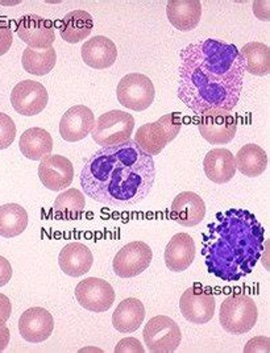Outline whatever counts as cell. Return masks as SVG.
Segmentation results:
<instances>
[{
  "instance_id": "obj_1",
  "label": "cell",
  "mask_w": 270,
  "mask_h": 353,
  "mask_svg": "<svg viewBox=\"0 0 270 353\" xmlns=\"http://www.w3.org/2000/svg\"><path fill=\"white\" fill-rule=\"evenodd\" d=\"M245 62L232 44L207 39L180 50L178 98L196 115L231 112L239 103Z\"/></svg>"
},
{
  "instance_id": "obj_16",
  "label": "cell",
  "mask_w": 270,
  "mask_h": 353,
  "mask_svg": "<svg viewBox=\"0 0 270 353\" xmlns=\"http://www.w3.org/2000/svg\"><path fill=\"white\" fill-rule=\"evenodd\" d=\"M95 124V117L89 107L78 104L69 108L61 118V137L69 143H76L90 134Z\"/></svg>"
},
{
  "instance_id": "obj_3",
  "label": "cell",
  "mask_w": 270,
  "mask_h": 353,
  "mask_svg": "<svg viewBox=\"0 0 270 353\" xmlns=\"http://www.w3.org/2000/svg\"><path fill=\"white\" fill-rule=\"evenodd\" d=\"M265 230L244 208L218 212L202 235L207 270L225 282H238L252 273L262 256Z\"/></svg>"
},
{
  "instance_id": "obj_18",
  "label": "cell",
  "mask_w": 270,
  "mask_h": 353,
  "mask_svg": "<svg viewBox=\"0 0 270 353\" xmlns=\"http://www.w3.org/2000/svg\"><path fill=\"white\" fill-rule=\"evenodd\" d=\"M205 216V201L196 192H180L174 198L170 210V218L182 227H194L203 221Z\"/></svg>"
},
{
  "instance_id": "obj_25",
  "label": "cell",
  "mask_w": 270,
  "mask_h": 353,
  "mask_svg": "<svg viewBox=\"0 0 270 353\" xmlns=\"http://www.w3.org/2000/svg\"><path fill=\"white\" fill-rule=\"evenodd\" d=\"M19 148L23 156L28 160L40 161L45 159L46 156H50L53 150V137L40 127L30 128L21 134Z\"/></svg>"
},
{
  "instance_id": "obj_4",
  "label": "cell",
  "mask_w": 270,
  "mask_h": 353,
  "mask_svg": "<svg viewBox=\"0 0 270 353\" xmlns=\"http://www.w3.org/2000/svg\"><path fill=\"white\" fill-rule=\"evenodd\" d=\"M182 120L178 112L167 114L154 123L141 125L135 134V143L149 156H158L180 131Z\"/></svg>"
},
{
  "instance_id": "obj_8",
  "label": "cell",
  "mask_w": 270,
  "mask_h": 353,
  "mask_svg": "<svg viewBox=\"0 0 270 353\" xmlns=\"http://www.w3.org/2000/svg\"><path fill=\"white\" fill-rule=\"evenodd\" d=\"M143 338L150 352L169 353L177 351L182 340V334L180 325L172 318L158 315L145 324Z\"/></svg>"
},
{
  "instance_id": "obj_28",
  "label": "cell",
  "mask_w": 270,
  "mask_h": 353,
  "mask_svg": "<svg viewBox=\"0 0 270 353\" xmlns=\"http://www.w3.org/2000/svg\"><path fill=\"white\" fill-rule=\"evenodd\" d=\"M86 207L85 195L78 189L61 192L53 205V214L57 221H79Z\"/></svg>"
},
{
  "instance_id": "obj_19",
  "label": "cell",
  "mask_w": 270,
  "mask_h": 353,
  "mask_svg": "<svg viewBox=\"0 0 270 353\" xmlns=\"http://www.w3.org/2000/svg\"><path fill=\"white\" fill-rule=\"evenodd\" d=\"M196 243L189 234H177L173 236L164 252V260L170 272H185L196 259Z\"/></svg>"
},
{
  "instance_id": "obj_9",
  "label": "cell",
  "mask_w": 270,
  "mask_h": 353,
  "mask_svg": "<svg viewBox=\"0 0 270 353\" xmlns=\"http://www.w3.org/2000/svg\"><path fill=\"white\" fill-rule=\"evenodd\" d=\"M180 310L190 323H209L215 314V296L209 288L196 283L180 295Z\"/></svg>"
},
{
  "instance_id": "obj_34",
  "label": "cell",
  "mask_w": 270,
  "mask_h": 353,
  "mask_svg": "<svg viewBox=\"0 0 270 353\" xmlns=\"http://www.w3.org/2000/svg\"><path fill=\"white\" fill-rule=\"evenodd\" d=\"M115 352L125 353V352H145L144 347L141 345V343L135 338L123 339L118 345L115 347Z\"/></svg>"
},
{
  "instance_id": "obj_23",
  "label": "cell",
  "mask_w": 270,
  "mask_h": 353,
  "mask_svg": "<svg viewBox=\"0 0 270 353\" xmlns=\"http://www.w3.org/2000/svg\"><path fill=\"white\" fill-rule=\"evenodd\" d=\"M206 176L214 183L223 185L229 182L236 174V163L232 153L225 148L210 150L203 161Z\"/></svg>"
},
{
  "instance_id": "obj_30",
  "label": "cell",
  "mask_w": 270,
  "mask_h": 353,
  "mask_svg": "<svg viewBox=\"0 0 270 353\" xmlns=\"http://www.w3.org/2000/svg\"><path fill=\"white\" fill-rule=\"evenodd\" d=\"M245 62V72L257 77L268 75L270 72L269 46L264 43H248L240 50Z\"/></svg>"
},
{
  "instance_id": "obj_5",
  "label": "cell",
  "mask_w": 270,
  "mask_h": 353,
  "mask_svg": "<svg viewBox=\"0 0 270 353\" xmlns=\"http://www.w3.org/2000/svg\"><path fill=\"white\" fill-rule=\"evenodd\" d=\"M258 319V310L255 301L245 294L227 296L219 312V321L227 332L242 335L249 332Z\"/></svg>"
},
{
  "instance_id": "obj_31",
  "label": "cell",
  "mask_w": 270,
  "mask_h": 353,
  "mask_svg": "<svg viewBox=\"0 0 270 353\" xmlns=\"http://www.w3.org/2000/svg\"><path fill=\"white\" fill-rule=\"evenodd\" d=\"M57 62V53L53 48L36 50L25 48L23 52L21 63L27 73L43 77L50 73Z\"/></svg>"
},
{
  "instance_id": "obj_6",
  "label": "cell",
  "mask_w": 270,
  "mask_h": 353,
  "mask_svg": "<svg viewBox=\"0 0 270 353\" xmlns=\"http://www.w3.org/2000/svg\"><path fill=\"white\" fill-rule=\"evenodd\" d=\"M135 119L121 110H112L96 119L91 131L92 140L102 147L119 145L131 140Z\"/></svg>"
},
{
  "instance_id": "obj_29",
  "label": "cell",
  "mask_w": 270,
  "mask_h": 353,
  "mask_svg": "<svg viewBox=\"0 0 270 353\" xmlns=\"http://www.w3.org/2000/svg\"><path fill=\"white\" fill-rule=\"evenodd\" d=\"M28 227V214L17 203L0 206V236L12 239L21 235Z\"/></svg>"
},
{
  "instance_id": "obj_37",
  "label": "cell",
  "mask_w": 270,
  "mask_h": 353,
  "mask_svg": "<svg viewBox=\"0 0 270 353\" xmlns=\"http://www.w3.org/2000/svg\"><path fill=\"white\" fill-rule=\"evenodd\" d=\"M11 279H12L11 263L6 257L0 256V288L7 285Z\"/></svg>"
},
{
  "instance_id": "obj_35",
  "label": "cell",
  "mask_w": 270,
  "mask_h": 353,
  "mask_svg": "<svg viewBox=\"0 0 270 353\" xmlns=\"http://www.w3.org/2000/svg\"><path fill=\"white\" fill-rule=\"evenodd\" d=\"M244 351L245 352H269V338L260 336V338L249 340Z\"/></svg>"
},
{
  "instance_id": "obj_2",
  "label": "cell",
  "mask_w": 270,
  "mask_h": 353,
  "mask_svg": "<svg viewBox=\"0 0 270 353\" xmlns=\"http://www.w3.org/2000/svg\"><path fill=\"white\" fill-rule=\"evenodd\" d=\"M85 194L110 207L135 206L143 202L154 185L153 157L143 152L135 140L95 152L81 172Z\"/></svg>"
},
{
  "instance_id": "obj_13",
  "label": "cell",
  "mask_w": 270,
  "mask_h": 353,
  "mask_svg": "<svg viewBox=\"0 0 270 353\" xmlns=\"http://www.w3.org/2000/svg\"><path fill=\"white\" fill-rule=\"evenodd\" d=\"M49 95L45 86L40 82L25 79L19 82L11 92V103L17 114L34 117L45 110Z\"/></svg>"
},
{
  "instance_id": "obj_27",
  "label": "cell",
  "mask_w": 270,
  "mask_h": 353,
  "mask_svg": "<svg viewBox=\"0 0 270 353\" xmlns=\"http://www.w3.org/2000/svg\"><path fill=\"white\" fill-rule=\"evenodd\" d=\"M235 163L236 170H239L242 176L255 178L267 170L268 154L262 148L256 144H247L239 149Z\"/></svg>"
},
{
  "instance_id": "obj_38",
  "label": "cell",
  "mask_w": 270,
  "mask_h": 353,
  "mask_svg": "<svg viewBox=\"0 0 270 353\" xmlns=\"http://www.w3.org/2000/svg\"><path fill=\"white\" fill-rule=\"evenodd\" d=\"M10 339H11V334H10V330L8 327L4 324L0 327V352H3L8 343H10Z\"/></svg>"
},
{
  "instance_id": "obj_24",
  "label": "cell",
  "mask_w": 270,
  "mask_h": 353,
  "mask_svg": "<svg viewBox=\"0 0 270 353\" xmlns=\"http://www.w3.org/2000/svg\"><path fill=\"white\" fill-rule=\"evenodd\" d=\"M145 307L137 298H127L121 301L112 314V325L121 334H132L144 322Z\"/></svg>"
},
{
  "instance_id": "obj_20",
  "label": "cell",
  "mask_w": 270,
  "mask_h": 353,
  "mask_svg": "<svg viewBox=\"0 0 270 353\" xmlns=\"http://www.w3.org/2000/svg\"><path fill=\"white\" fill-rule=\"evenodd\" d=\"M82 59L87 66L96 70L111 68L118 59V49L112 40L105 36H95L82 45Z\"/></svg>"
},
{
  "instance_id": "obj_14",
  "label": "cell",
  "mask_w": 270,
  "mask_h": 353,
  "mask_svg": "<svg viewBox=\"0 0 270 353\" xmlns=\"http://www.w3.org/2000/svg\"><path fill=\"white\" fill-rule=\"evenodd\" d=\"M17 36L28 45L30 49H48L56 40V33L50 20L39 15L21 16L16 26Z\"/></svg>"
},
{
  "instance_id": "obj_11",
  "label": "cell",
  "mask_w": 270,
  "mask_h": 353,
  "mask_svg": "<svg viewBox=\"0 0 270 353\" xmlns=\"http://www.w3.org/2000/svg\"><path fill=\"white\" fill-rule=\"evenodd\" d=\"M114 288L102 279L89 277L75 288V298L83 309L91 312H105L115 303Z\"/></svg>"
},
{
  "instance_id": "obj_33",
  "label": "cell",
  "mask_w": 270,
  "mask_h": 353,
  "mask_svg": "<svg viewBox=\"0 0 270 353\" xmlns=\"http://www.w3.org/2000/svg\"><path fill=\"white\" fill-rule=\"evenodd\" d=\"M14 33L7 20L0 19V57L4 56L12 46Z\"/></svg>"
},
{
  "instance_id": "obj_32",
  "label": "cell",
  "mask_w": 270,
  "mask_h": 353,
  "mask_svg": "<svg viewBox=\"0 0 270 353\" xmlns=\"http://www.w3.org/2000/svg\"><path fill=\"white\" fill-rule=\"evenodd\" d=\"M16 139L15 121L0 112V150L11 147Z\"/></svg>"
},
{
  "instance_id": "obj_10",
  "label": "cell",
  "mask_w": 270,
  "mask_h": 353,
  "mask_svg": "<svg viewBox=\"0 0 270 353\" xmlns=\"http://www.w3.org/2000/svg\"><path fill=\"white\" fill-rule=\"evenodd\" d=\"M152 260L153 252L147 243L132 241L116 253L112 269L121 279H134L149 268Z\"/></svg>"
},
{
  "instance_id": "obj_17",
  "label": "cell",
  "mask_w": 270,
  "mask_h": 353,
  "mask_svg": "<svg viewBox=\"0 0 270 353\" xmlns=\"http://www.w3.org/2000/svg\"><path fill=\"white\" fill-rule=\"evenodd\" d=\"M54 330L53 315L43 307H32L24 311L19 319L21 338L30 343H43L50 338Z\"/></svg>"
},
{
  "instance_id": "obj_22",
  "label": "cell",
  "mask_w": 270,
  "mask_h": 353,
  "mask_svg": "<svg viewBox=\"0 0 270 353\" xmlns=\"http://www.w3.org/2000/svg\"><path fill=\"white\" fill-rule=\"evenodd\" d=\"M166 15L180 32L196 30L202 17V4L198 0H173L166 4Z\"/></svg>"
},
{
  "instance_id": "obj_7",
  "label": "cell",
  "mask_w": 270,
  "mask_h": 353,
  "mask_svg": "<svg viewBox=\"0 0 270 353\" xmlns=\"http://www.w3.org/2000/svg\"><path fill=\"white\" fill-rule=\"evenodd\" d=\"M116 97L123 107L134 111H144L153 103L156 90L153 82L147 75L140 73L127 74L121 78L118 85Z\"/></svg>"
},
{
  "instance_id": "obj_15",
  "label": "cell",
  "mask_w": 270,
  "mask_h": 353,
  "mask_svg": "<svg viewBox=\"0 0 270 353\" xmlns=\"http://www.w3.org/2000/svg\"><path fill=\"white\" fill-rule=\"evenodd\" d=\"M39 178L46 189L62 192L73 182L74 166L69 159L60 154L46 156L39 165Z\"/></svg>"
},
{
  "instance_id": "obj_21",
  "label": "cell",
  "mask_w": 270,
  "mask_h": 353,
  "mask_svg": "<svg viewBox=\"0 0 270 353\" xmlns=\"http://www.w3.org/2000/svg\"><path fill=\"white\" fill-rule=\"evenodd\" d=\"M94 264V256L90 248L82 243H69L59 256L61 270L70 277H82L90 272Z\"/></svg>"
},
{
  "instance_id": "obj_26",
  "label": "cell",
  "mask_w": 270,
  "mask_h": 353,
  "mask_svg": "<svg viewBox=\"0 0 270 353\" xmlns=\"http://www.w3.org/2000/svg\"><path fill=\"white\" fill-rule=\"evenodd\" d=\"M94 28V20L86 11H72L61 21V37L69 44H78L90 36Z\"/></svg>"
},
{
  "instance_id": "obj_36",
  "label": "cell",
  "mask_w": 270,
  "mask_h": 353,
  "mask_svg": "<svg viewBox=\"0 0 270 353\" xmlns=\"http://www.w3.org/2000/svg\"><path fill=\"white\" fill-rule=\"evenodd\" d=\"M12 314V305L7 295L0 293V327L7 323Z\"/></svg>"
},
{
  "instance_id": "obj_12",
  "label": "cell",
  "mask_w": 270,
  "mask_h": 353,
  "mask_svg": "<svg viewBox=\"0 0 270 353\" xmlns=\"http://www.w3.org/2000/svg\"><path fill=\"white\" fill-rule=\"evenodd\" d=\"M198 130L212 145H225L231 143L236 134L238 119L225 111H211L200 115Z\"/></svg>"
}]
</instances>
